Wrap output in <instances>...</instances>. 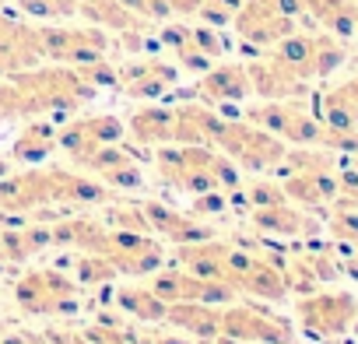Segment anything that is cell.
<instances>
[{
	"label": "cell",
	"instance_id": "obj_1",
	"mask_svg": "<svg viewBox=\"0 0 358 344\" xmlns=\"http://www.w3.org/2000/svg\"><path fill=\"white\" fill-rule=\"evenodd\" d=\"M218 148H222V155H229L232 162H239L243 169H253V172L274 169L285 158V141L246 123V120H225V127L218 134Z\"/></svg>",
	"mask_w": 358,
	"mask_h": 344
},
{
	"label": "cell",
	"instance_id": "obj_19",
	"mask_svg": "<svg viewBox=\"0 0 358 344\" xmlns=\"http://www.w3.org/2000/svg\"><path fill=\"white\" fill-rule=\"evenodd\" d=\"M162 302H194V288H197V278L187 274V271H165L158 267L151 274V285H148Z\"/></svg>",
	"mask_w": 358,
	"mask_h": 344
},
{
	"label": "cell",
	"instance_id": "obj_2",
	"mask_svg": "<svg viewBox=\"0 0 358 344\" xmlns=\"http://www.w3.org/2000/svg\"><path fill=\"white\" fill-rule=\"evenodd\" d=\"M15 299L25 313L36 316H67L78 313V281L60 271H32L15 285Z\"/></svg>",
	"mask_w": 358,
	"mask_h": 344
},
{
	"label": "cell",
	"instance_id": "obj_11",
	"mask_svg": "<svg viewBox=\"0 0 358 344\" xmlns=\"http://www.w3.org/2000/svg\"><path fill=\"white\" fill-rule=\"evenodd\" d=\"M250 74L243 64H222V67H208V74L197 85V99L208 106H229V102H243L250 95Z\"/></svg>",
	"mask_w": 358,
	"mask_h": 344
},
{
	"label": "cell",
	"instance_id": "obj_21",
	"mask_svg": "<svg viewBox=\"0 0 358 344\" xmlns=\"http://www.w3.org/2000/svg\"><path fill=\"white\" fill-rule=\"evenodd\" d=\"M102 225L106 229H120V232H144V236H151V225H148L141 204H134V201H106L102 204Z\"/></svg>",
	"mask_w": 358,
	"mask_h": 344
},
{
	"label": "cell",
	"instance_id": "obj_16",
	"mask_svg": "<svg viewBox=\"0 0 358 344\" xmlns=\"http://www.w3.org/2000/svg\"><path fill=\"white\" fill-rule=\"evenodd\" d=\"M130 137L137 144H169L176 137V109L148 106L130 116Z\"/></svg>",
	"mask_w": 358,
	"mask_h": 344
},
{
	"label": "cell",
	"instance_id": "obj_18",
	"mask_svg": "<svg viewBox=\"0 0 358 344\" xmlns=\"http://www.w3.org/2000/svg\"><path fill=\"white\" fill-rule=\"evenodd\" d=\"M313 50H316V36H302V32H292L278 43V50L271 53L278 64H285L299 81H309L313 78Z\"/></svg>",
	"mask_w": 358,
	"mask_h": 344
},
{
	"label": "cell",
	"instance_id": "obj_30",
	"mask_svg": "<svg viewBox=\"0 0 358 344\" xmlns=\"http://www.w3.org/2000/svg\"><path fill=\"white\" fill-rule=\"evenodd\" d=\"M155 344H194L190 334H176V330H155Z\"/></svg>",
	"mask_w": 358,
	"mask_h": 344
},
{
	"label": "cell",
	"instance_id": "obj_4",
	"mask_svg": "<svg viewBox=\"0 0 358 344\" xmlns=\"http://www.w3.org/2000/svg\"><path fill=\"white\" fill-rule=\"evenodd\" d=\"M222 334L246 344H295V330L274 309L257 302H232L222 309Z\"/></svg>",
	"mask_w": 358,
	"mask_h": 344
},
{
	"label": "cell",
	"instance_id": "obj_26",
	"mask_svg": "<svg viewBox=\"0 0 358 344\" xmlns=\"http://www.w3.org/2000/svg\"><path fill=\"white\" fill-rule=\"evenodd\" d=\"M243 194H246V204L250 208H271V204H285L288 201L285 197V187L281 183H271V180H260V183L246 187Z\"/></svg>",
	"mask_w": 358,
	"mask_h": 344
},
{
	"label": "cell",
	"instance_id": "obj_13",
	"mask_svg": "<svg viewBox=\"0 0 358 344\" xmlns=\"http://www.w3.org/2000/svg\"><path fill=\"white\" fill-rule=\"evenodd\" d=\"M246 74H250V88L260 95V99H292L302 92L306 81H299L285 64H278L274 57H260L253 64H246Z\"/></svg>",
	"mask_w": 358,
	"mask_h": 344
},
{
	"label": "cell",
	"instance_id": "obj_8",
	"mask_svg": "<svg viewBox=\"0 0 358 344\" xmlns=\"http://www.w3.org/2000/svg\"><path fill=\"white\" fill-rule=\"evenodd\" d=\"M46 204H50L46 169H29V172H18V176H0V211L4 215L39 211Z\"/></svg>",
	"mask_w": 358,
	"mask_h": 344
},
{
	"label": "cell",
	"instance_id": "obj_10",
	"mask_svg": "<svg viewBox=\"0 0 358 344\" xmlns=\"http://www.w3.org/2000/svg\"><path fill=\"white\" fill-rule=\"evenodd\" d=\"M81 165L92 169V172H99V180H102L106 187H120V190L141 187L137 158H134L130 151H123L120 141H116V144H99L95 151H88V155L81 158Z\"/></svg>",
	"mask_w": 358,
	"mask_h": 344
},
{
	"label": "cell",
	"instance_id": "obj_15",
	"mask_svg": "<svg viewBox=\"0 0 358 344\" xmlns=\"http://www.w3.org/2000/svg\"><path fill=\"white\" fill-rule=\"evenodd\" d=\"M302 11H309L341 39L358 32V0H302Z\"/></svg>",
	"mask_w": 358,
	"mask_h": 344
},
{
	"label": "cell",
	"instance_id": "obj_25",
	"mask_svg": "<svg viewBox=\"0 0 358 344\" xmlns=\"http://www.w3.org/2000/svg\"><path fill=\"white\" fill-rule=\"evenodd\" d=\"M239 8H243V0H201L197 15H201L211 29H218V25H229Z\"/></svg>",
	"mask_w": 358,
	"mask_h": 344
},
{
	"label": "cell",
	"instance_id": "obj_32",
	"mask_svg": "<svg viewBox=\"0 0 358 344\" xmlns=\"http://www.w3.org/2000/svg\"><path fill=\"white\" fill-rule=\"evenodd\" d=\"M337 88H341V92H344V95H348V99L358 106V78H351V81H344V85H337Z\"/></svg>",
	"mask_w": 358,
	"mask_h": 344
},
{
	"label": "cell",
	"instance_id": "obj_31",
	"mask_svg": "<svg viewBox=\"0 0 358 344\" xmlns=\"http://www.w3.org/2000/svg\"><path fill=\"white\" fill-rule=\"evenodd\" d=\"M165 4H169V11H172V15H197L201 0H165Z\"/></svg>",
	"mask_w": 358,
	"mask_h": 344
},
{
	"label": "cell",
	"instance_id": "obj_6",
	"mask_svg": "<svg viewBox=\"0 0 358 344\" xmlns=\"http://www.w3.org/2000/svg\"><path fill=\"white\" fill-rule=\"evenodd\" d=\"M176 81H179V71L158 57H144V60H134L123 71H116V85L130 99H158L169 88H176Z\"/></svg>",
	"mask_w": 358,
	"mask_h": 344
},
{
	"label": "cell",
	"instance_id": "obj_27",
	"mask_svg": "<svg viewBox=\"0 0 358 344\" xmlns=\"http://www.w3.org/2000/svg\"><path fill=\"white\" fill-rule=\"evenodd\" d=\"M120 4H123L130 15H141V18H148V22H158V18H169V15H172L165 0H120Z\"/></svg>",
	"mask_w": 358,
	"mask_h": 344
},
{
	"label": "cell",
	"instance_id": "obj_12",
	"mask_svg": "<svg viewBox=\"0 0 358 344\" xmlns=\"http://www.w3.org/2000/svg\"><path fill=\"white\" fill-rule=\"evenodd\" d=\"M165 323H172L176 330L190 334L201 344H211L222 334V309L204 306V302H169Z\"/></svg>",
	"mask_w": 358,
	"mask_h": 344
},
{
	"label": "cell",
	"instance_id": "obj_28",
	"mask_svg": "<svg viewBox=\"0 0 358 344\" xmlns=\"http://www.w3.org/2000/svg\"><path fill=\"white\" fill-rule=\"evenodd\" d=\"M190 39H194V46H197L201 53H208L211 60H218V57L225 53V39H222L215 29H190Z\"/></svg>",
	"mask_w": 358,
	"mask_h": 344
},
{
	"label": "cell",
	"instance_id": "obj_22",
	"mask_svg": "<svg viewBox=\"0 0 358 344\" xmlns=\"http://www.w3.org/2000/svg\"><path fill=\"white\" fill-rule=\"evenodd\" d=\"M116 274H120V271L113 267L109 257L78 250V260H74V281H78V285H102V281H113Z\"/></svg>",
	"mask_w": 358,
	"mask_h": 344
},
{
	"label": "cell",
	"instance_id": "obj_34",
	"mask_svg": "<svg viewBox=\"0 0 358 344\" xmlns=\"http://www.w3.org/2000/svg\"><path fill=\"white\" fill-rule=\"evenodd\" d=\"M0 260H4V246H0Z\"/></svg>",
	"mask_w": 358,
	"mask_h": 344
},
{
	"label": "cell",
	"instance_id": "obj_23",
	"mask_svg": "<svg viewBox=\"0 0 358 344\" xmlns=\"http://www.w3.org/2000/svg\"><path fill=\"white\" fill-rule=\"evenodd\" d=\"M344 46L334 36H316V50H313V78H327L330 71H337L344 64Z\"/></svg>",
	"mask_w": 358,
	"mask_h": 344
},
{
	"label": "cell",
	"instance_id": "obj_20",
	"mask_svg": "<svg viewBox=\"0 0 358 344\" xmlns=\"http://www.w3.org/2000/svg\"><path fill=\"white\" fill-rule=\"evenodd\" d=\"M53 148H57V130L46 127V123H32L15 141V158L18 162H43Z\"/></svg>",
	"mask_w": 358,
	"mask_h": 344
},
{
	"label": "cell",
	"instance_id": "obj_29",
	"mask_svg": "<svg viewBox=\"0 0 358 344\" xmlns=\"http://www.w3.org/2000/svg\"><path fill=\"white\" fill-rule=\"evenodd\" d=\"M43 341L46 344H88L85 330H78V327H50V330H43Z\"/></svg>",
	"mask_w": 358,
	"mask_h": 344
},
{
	"label": "cell",
	"instance_id": "obj_3",
	"mask_svg": "<svg viewBox=\"0 0 358 344\" xmlns=\"http://www.w3.org/2000/svg\"><path fill=\"white\" fill-rule=\"evenodd\" d=\"M295 316H299L306 334L330 341V337H341L355 327L358 302L348 292H309V295H299Z\"/></svg>",
	"mask_w": 358,
	"mask_h": 344
},
{
	"label": "cell",
	"instance_id": "obj_33",
	"mask_svg": "<svg viewBox=\"0 0 358 344\" xmlns=\"http://www.w3.org/2000/svg\"><path fill=\"white\" fill-rule=\"evenodd\" d=\"M337 201H341V204H351V208H358V187H355L348 197H337Z\"/></svg>",
	"mask_w": 358,
	"mask_h": 344
},
{
	"label": "cell",
	"instance_id": "obj_17",
	"mask_svg": "<svg viewBox=\"0 0 358 344\" xmlns=\"http://www.w3.org/2000/svg\"><path fill=\"white\" fill-rule=\"evenodd\" d=\"M116 306L123 309V313H130L137 323H144V327H158V323H165V309H169V302H162L148 285H123L120 292H116Z\"/></svg>",
	"mask_w": 358,
	"mask_h": 344
},
{
	"label": "cell",
	"instance_id": "obj_5",
	"mask_svg": "<svg viewBox=\"0 0 358 344\" xmlns=\"http://www.w3.org/2000/svg\"><path fill=\"white\" fill-rule=\"evenodd\" d=\"M232 22L239 36L253 46H278L285 36L295 32V18L281 15L271 0H243V8L236 11Z\"/></svg>",
	"mask_w": 358,
	"mask_h": 344
},
{
	"label": "cell",
	"instance_id": "obj_24",
	"mask_svg": "<svg viewBox=\"0 0 358 344\" xmlns=\"http://www.w3.org/2000/svg\"><path fill=\"white\" fill-rule=\"evenodd\" d=\"M330 236L337 239V243H348V246H358V208H351V204H341L337 201V211L330 215Z\"/></svg>",
	"mask_w": 358,
	"mask_h": 344
},
{
	"label": "cell",
	"instance_id": "obj_9",
	"mask_svg": "<svg viewBox=\"0 0 358 344\" xmlns=\"http://www.w3.org/2000/svg\"><path fill=\"white\" fill-rule=\"evenodd\" d=\"M250 225L257 232L281 236V239H306V236H316L320 232V218H313L302 208H292V201L271 204V208H253L250 211Z\"/></svg>",
	"mask_w": 358,
	"mask_h": 344
},
{
	"label": "cell",
	"instance_id": "obj_7",
	"mask_svg": "<svg viewBox=\"0 0 358 344\" xmlns=\"http://www.w3.org/2000/svg\"><path fill=\"white\" fill-rule=\"evenodd\" d=\"M116 141H123V123L116 116H85L57 134V144L67 148V155L74 162H81L99 144H116Z\"/></svg>",
	"mask_w": 358,
	"mask_h": 344
},
{
	"label": "cell",
	"instance_id": "obj_14",
	"mask_svg": "<svg viewBox=\"0 0 358 344\" xmlns=\"http://www.w3.org/2000/svg\"><path fill=\"white\" fill-rule=\"evenodd\" d=\"M239 295H253V299H267V302L285 299L288 285H285V274H281V260L267 257V253H257L253 267L239 281Z\"/></svg>",
	"mask_w": 358,
	"mask_h": 344
}]
</instances>
